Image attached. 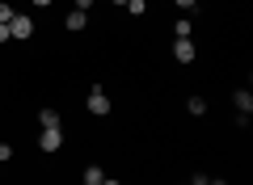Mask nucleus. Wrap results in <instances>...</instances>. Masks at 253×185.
<instances>
[{
  "instance_id": "nucleus-3",
  "label": "nucleus",
  "mask_w": 253,
  "mask_h": 185,
  "mask_svg": "<svg viewBox=\"0 0 253 185\" xmlns=\"http://www.w3.org/2000/svg\"><path fill=\"white\" fill-rule=\"evenodd\" d=\"M38 148H42V151H59V148H63V131H59V126H42Z\"/></svg>"
},
{
  "instance_id": "nucleus-8",
  "label": "nucleus",
  "mask_w": 253,
  "mask_h": 185,
  "mask_svg": "<svg viewBox=\"0 0 253 185\" xmlns=\"http://www.w3.org/2000/svg\"><path fill=\"white\" fill-rule=\"evenodd\" d=\"M190 34H194V21H190V17H181L177 26H173V38H190Z\"/></svg>"
},
{
  "instance_id": "nucleus-12",
  "label": "nucleus",
  "mask_w": 253,
  "mask_h": 185,
  "mask_svg": "<svg viewBox=\"0 0 253 185\" xmlns=\"http://www.w3.org/2000/svg\"><path fill=\"white\" fill-rule=\"evenodd\" d=\"M9 21H13V4H9V0H0V26H9Z\"/></svg>"
},
{
  "instance_id": "nucleus-20",
  "label": "nucleus",
  "mask_w": 253,
  "mask_h": 185,
  "mask_svg": "<svg viewBox=\"0 0 253 185\" xmlns=\"http://www.w3.org/2000/svg\"><path fill=\"white\" fill-rule=\"evenodd\" d=\"M207 185H228V181H207Z\"/></svg>"
},
{
  "instance_id": "nucleus-11",
  "label": "nucleus",
  "mask_w": 253,
  "mask_h": 185,
  "mask_svg": "<svg viewBox=\"0 0 253 185\" xmlns=\"http://www.w3.org/2000/svg\"><path fill=\"white\" fill-rule=\"evenodd\" d=\"M123 9H126V13H131V17H144V9H148V0H126Z\"/></svg>"
},
{
  "instance_id": "nucleus-16",
  "label": "nucleus",
  "mask_w": 253,
  "mask_h": 185,
  "mask_svg": "<svg viewBox=\"0 0 253 185\" xmlns=\"http://www.w3.org/2000/svg\"><path fill=\"white\" fill-rule=\"evenodd\" d=\"M9 38H13V34H9V26H0V46L9 42Z\"/></svg>"
},
{
  "instance_id": "nucleus-4",
  "label": "nucleus",
  "mask_w": 253,
  "mask_h": 185,
  "mask_svg": "<svg viewBox=\"0 0 253 185\" xmlns=\"http://www.w3.org/2000/svg\"><path fill=\"white\" fill-rule=\"evenodd\" d=\"M194 55H199V51H194L190 38H173V59H177V63H194Z\"/></svg>"
},
{
  "instance_id": "nucleus-2",
  "label": "nucleus",
  "mask_w": 253,
  "mask_h": 185,
  "mask_svg": "<svg viewBox=\"0 0 253 185\" xmlns=\"http://www.w3.org/2000/svg\"><path fill=\"white\" fill-rule=\"evenodd\" d=\"M89 114H97V118H106L110 114V93L101 84H93L89 88Z\"/></svg>"
},
{
  "instance_id": "nucleus-5",
  "label": "nucleus",
  "mask_w": 253,
  "mask_h": 185,
  "mask_svg": "<svg viewBox=\"0 0 253 185\" xmlns=\"http://www.w3.org/2000/svg\"><path fill=\"white\" fill-rule=\"evenodd\" d=\"M232 106H236V114L249 118L253 114V93H249V88H236V93H232Z\"/></svg>"
},
{
  "instance_id": "nucleus-14",
  "label": "nucleus",
  "mask_w": 253,
  "mask_h": 185,
  "mask_svg": "<svg viewBox=\"0 0 253 185\" xmlns=\"http://www.w3.org/2000/svg\"><path fill=\"white\" fill-rule=\"evenodd\" d=\"M211 181V177H203V173H194V177H190V185H207Z\"/></svg>"
},
{
  "instance_id": "nucleus-9",
  "label": "nucleus",
  "mask_w": 253,
  "mask_h": 185,
  "mask_svg": "<svg viewBox=\"0 0 253 185\" xmlns=\"http://www.w3.org/2000/svg\"><path fill=\"white\" fill-rule=\"evenodd\" d=\"M101 177H106V173H101L97 164H89V168H84V181H81V185H101Z\"/></svg>"
},
{
  "instance_id": "nucleus-10",
  "label": "nucleus",
  "mask_w": 253,
  "mask_h": 185,
  "mask_svg": "<svg viewBox=\"0 0 253 185\" xmlns=\"http://www.w3.org/2000/svg\"><path fill=\"white\" fill-rule=\"evenodd\" d=\"M186 110H190L194 118H203V114H207V101H203V97H190V101H186Z\"/></svg>"
},
{
  "instance_id": "nucleus-13",
  "label": "nucleus",
  "mask_w": 253,
  "mask_h": 185,
  "mask_svg": "<svg viewBox=\"0 0 253 185\" xmlns=\"http://www.w3.org/2000/svg\"><path fill=\"white\" fill-rule=\"evenodd\" d=\"M0 160H13V148H9V143H0Z\"/></svg>"
},
{
  "instance_id": "nucleus-19",
  "label": "nucleus",
  "mask_w": 253,
  "mask_h": 185,
  "mask_svg": "<svg viewBox=\"0 0 253 185\" xmlns=\"http://www.w3.org/2000/svg\"><path fill=\"white\" fill-rule=\"evenodd\" d=\"M30 4H38V9H46V4H51V0H30Z\"/></svg>"
},
{
  "instance_id": "nucleus-17",
  "label": "nucleus",
  "mask_w": 253,
  "mask_h": 185,
  "mask_svg": "<svg viewBox=\"0 0 253 185\" xmlns=\"http://www.w3.org/2000/svg\"><path fill=\"white\" fill-rule=\"evenodd\" d=\"M194 4H199V0H177V9H194Z\"/></svg>"
},
{
  "instance_id": "nucleus-7",
  "label": "nucleus",
  "mask_w": 253,
  "mask_h": 185,
  "mask_svg": "<svg viewBox=\"0 0 253 185\" xmlns=\"http://www.w3.org/2000/svg\"><path fill=\"white\" fill-rule=\"evenodd\" d=\"M38 126H59V110H38Z\"/></svg>"
},
{
  "instance_id": "nucleus-1",
  "label": "nucleus",
  "mask_w": 253,
  "mask_h": 185,
  "mask_svg": "<svg viewBox=\"0 0 253 185\" xmlns=\"http://www.w3.org/2000/svg\"><path fill=\"white\" fill-rule=\"evenodd\" d=\"M9 34L17 38V42L34 38V17H26V13H13V21H9Z\"/></svg>"
},
{
  "instance_id": "nucleus-18",
  "label": "nucleus",
  "mask_w": 253,
  "mask_h": 185,
  "mask_svg": "<svg viewBox=\"0 0 253 185\" xmlns=\"http://www.w3.org/2000/svg\"><path fill=\"white\" fill-rule=\"evenodd\" d=\"M101 185H123V181H114V177H101Z\"/></svg>"
},
{
  "instance_id": "nucleus-21",
  "label": "nucleus",
  "mask_w": 253,
  "mask_h": 185,
  "mask_svg": "<svg viewBox=\"0 0 253 185\" xmlns=\"http://www.w3.org/2000/svg\"><path fill=\"white\" fill-rule=\"evenodd\" d=\"M110 4H126V0H110Z\"/></svg>"
},
{
  "instance_id": "nucleus-6",
  "label": "nucleus",
  "mask_w": 253,
  "mask_h": 185,
  "mask_svg": "<svg viewBox=\"0 0 253 185\" xmlns=\"http://www.w3.org/2000/svg\"><path fill=\"white\" fill-rule=\"evenodd\" d=\"M63 26L72 30V34H81V30L89 26V13H81V9H72V13H68V21H63Z\"/></svg>"
},
{
  "instance_id": "nucleus-15",
  "label": "nucleus",
  "mask_w": 253,
  "mask_h": 185,
  "mask_svg": "<svg viewBox=\"0 0 253 185\" xmlns=\"http://www.w3.org/2000/svg\"><path fill=\"white\" fill-rule=\"evenodd\" d=\"M76 9H81V13H89V9H93V0H76Z\"/></svg>"
}]
</instances>
